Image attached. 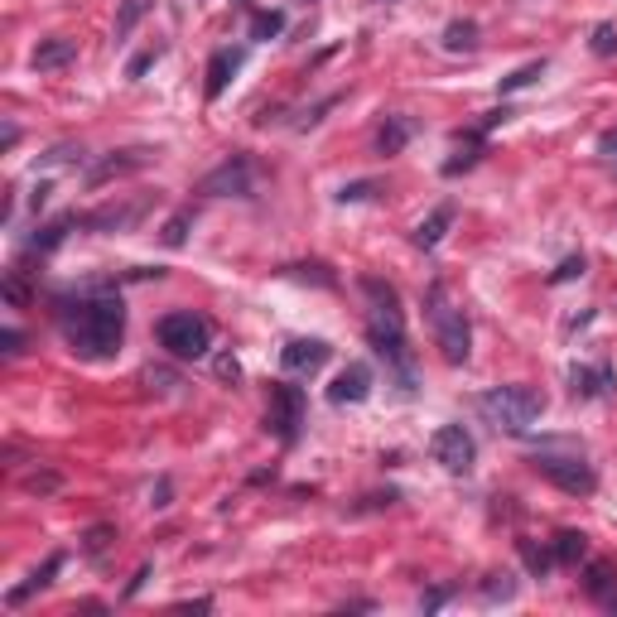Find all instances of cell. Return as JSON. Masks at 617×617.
<instances>
[{
  "instance_id": "3",
  "label": "cell",
  "mask_w": 617,
  "mask_h": 617,
  "mask_svg": "<svg viewBox=\"0 0 617 617\" xmlns=\"http://www.w3.org/2000/svg\"><path fill=\"white\" fill-rule=\"evenodd\" d=\"M154 333H160V348L179 362H198V358H208V348H212V324L203 314H193V308L164 314Z\"/></svg>"
},
{
  "instance_id": "18",
  "label": "cell",
  "mask_w": 617,
  "mask_h": 617,
  "mask_svg": "<svg viewBox=\"0 0 617 617\" xmlns=\"http://www.w3.org/2000/svg\"><path fill=\"white\" fill-rule=\"evenodd\" d=\"M584 588H588L598 603H608V598H613V588H617V574H613V564L593 560V564H588V579H584Z\"/></svg>"
},
{
  "instance_id": "5",
  "label": "cell",
  "mask_w": 617,
  "mask_h": 617,
  "mask_svg": "<svg viewBox=\"0 0 617 617\" xmlns=\"http://www.w3.org/2000/svg\"><path fill=\"white\" fill-rule=\"evenodd\" d=\"M531 468H536L545 482H555L560 492H569V497H588L593 488H598V473L584 463V454H536Z\"/></svg>"
},
{
  "instance_id": "31",
  "label": "cell",
  "mask_w": 617,
  "mask_h": 617,
  "mask_svg": "<svg viewBox=\"0 0 617 617\" xmlns=\"http://www.w3.org/2000/svg\"><path fill=\"white\" fill-rule=\"evenodd\" d=\"M0 352H5V358H20V352H25V333H20V328H5V333H0Z\"/></svg>"
},
{
  "instance_id": "23",
  "label": "cell",
  "mask_w": 617,
  "mask_h": 617,
  "mask_svg": "<svg viewBox=\"0 0 617 617\" xmlns=\"http://www.w3.org/2000/svg\"><path fill=\"white\" fill-rule=\"evenodd\" d=\"M150 10V0H121V15H116V39H126L140 25V15Z\"/></svg>"
},
{
  "instance_id": "42",
  "label": "cell",
  "mask_w": 617,
  "mask_h": 617,
  "mask_svg": "<svg viewBox=\"0 0 617 617\" xmlns=\"http://www.w3.org/2000/svg\"><path fill=\"white\" fill-rule=\"evenodd\" d=\"M386 5H391V0H386Z\"/></svg>"
},
{
  "instance_id": "24",
  "label": "cell",
  "mask_w": 617,
  "mask_h": 617,
  "mask_svg": "<svg viewBox=\"0 0 617 617\" xmlns=\"http://www.w3.org/2000/svg\"><path fill=\"white\" fill-rule=\"evenodd\" d=\"M536 78H545V58H536V63H526V68H516L512 78H502V97L506 92H521V87H531Z\"/></svg>"
},
{
  "instance_id": "13",
  "label": "cell",
  "mask_w": 617,
  "mask_h": 617,
  "mask_svg": "<svg viewBox=\"0 0 617 617\" xmlns=\"http://www.w3.org/2000/svg\"><path fill=\"white\" fill-rule=\"evenodd\" d=\"M242 49H222V53H212V63H208V97H222V87L232 82V73L242 68Z\"/></svg>"
},
{
  "instance_id": "17",
  "label": "cell",
  "mask_w": 617,
  "mask_h": 617,
  "mask_svg": "<svg viewBox=\"0 0 617 617\" xmlns=\"http://www.w3.org/2000/svg\"><path fill=\"white\" fill-rule=\"evenodd\" d=\"M588 555V536L584 531H560V536H555V560L560 564H579Z\"/></svg>"
},
{
  "instance_id": "21",
  "label": "cell",
  "mask_w": 617,
  "mask_h": 617,
  "mask_svg": "<svg viewBox=\"0 0 617 617\" xmlns=\"http://www.w3.org/2000/svg\"><path fill=\"white\" fill-rule=\"evenodd\" d=\"M406 140H410V126L400 121V116H391V121L382 126V140H376V145H382V154H400Z\"/></svg>"
},
{
  "instance_id": "11",
  "label": "cell",
  "mask_w": 617,
  "mask_h": 617,
  "mask_svg": "<svg viewBox=\"0 0 617 617\" xmlns=\"http://www.w3.org/2000/svg\"><path fill=\"white\" fill-rule=\"evenodd\" d=\"M366 396H372V366L366 362H348L338 372V382L328 386V400H333V406H362Z\"/></svg>"
},
{
  "instance_id": "34",
  "label": "cell",
  "mask_w": 617,
  "mask_h": 617,
  "mask_svg": "<svg viewBox=\"0 0 617 617\" xmlns=\"http://www.w3.org/2000/svg\"><path fill=\"white\" fill-rule=\"evenodd\" d=\"M154 58H160V49H150V53H136V58H130V68H126V78H140V73H150V68H154Z\"/></svg>"
},
{
  "instance_id": "27",
  "label": "cell",
  "mask_w": 617,
  "mask_h": 617,
  "mask_svg": "<svg viewBox=\"0 0 617 617\" xmlns=\"http://www.w3.org/2000/svg\"><path fill=\"white\" fill-rule=\"evenodd\" d=\"M284 29V15L280 10H260V15L251 20V39H270V34Z\"/></svg>"
},
{
  "instance_id": "9",
  "label": "cell",
  "mask_w": 617,
  "mask_h": 617,
  "mask_svg": "<svg viewBox=\"0 0 617 617\" xmlns=\"http://www.w3.org/2000/svg\"><path fill=\"white\" fill-rule=\"evenodd\" d=\"M324 362H328V342L324 338H290L280 348V366L290 376H314V372H324Z\"/></svg>"
},
{
  "instance_id": "6",
  "label": "cell",
  "mask_w": 617,
  "mask_h": 617,
  "mask_svg": "<svg viewBox=\"0 0 617 617\" xmlns=\"http://www.w3.org/2000/svg\"><path fill=\"white\" fill-rule=\"evenodd\" d=\"M300 424H304V391L290 386V382H276V386H270L266 430L276 434L280 444H294V439H300Z\"/></svg>"
},
{
  "instance_id": "16",
  "label": "cell",
  "mask_w": 617,
  "mask_h": 617,
  "mask_svg": "<svg viewBox=\"0 0 617 617\" xmlns=\"http://www.w3.org/2000/svg\"><path fill=\"white\" fill-rule=\"evenodd\" d=\"M454 227V208H439V212H430V218L420 222V227H415V246H424V251H430V246H439L444 242V232Z\"/></svg>"
},
{
  "instance_id": "36",
  "label": "cell",
  "mask_w": 617,
  "mask_h": 617,
  "mask_svg": "<svg viewBox=\"0 0 617 617\" xmlns=\"http://www.w3.org/2000/svg\"><path fill=\"white\" fill-rule=\"evenodd\" d=\"M145 382H150V386H160V391H174V386H179V376H174V372H154V366H150Z\"/></svg>"
},
{
  "instance_id": "26",
  "label": "cell",
  "mask_w": 617,
  "mask_h": 617,
  "mask_svg": "<svg viewBox=\"0 0 617 617\" xmlns=\"http://www.w3.org/2000/svg\"><path fill=\"white\" fill-rule=\"evenodd\" d=\"M188 227H193V212H174L169 218V227H164V246H184L188 242Z\"/></svg>"
},
{
  "instance_id": "32",
  "label": "cell",
  "mask_w": 617,
  "mask_h": 617,
  "mask_svg": "<svg viewBox=\"0 0 617 617\" xmlns=\"http://www.w3.org/2000/svg\"><path fill=\"white\" fill-rule=\"evenodd\" d=\"M579 276H584V256H569V260H564L560 270H555L550 280H555V284H564V280H579Z\"/></svg>"
},
{
  "instance_id": "33",
  "label": "cell",
  "mask_w": 617,
  "mask_h": 617,
  "mask_svg": "<svg viewBox=\"0 0 617 617\" xmlns=\"http://www.w3.org/2000/svg\"><path fill=\"white\" fill-rule=\"evenodd\" d=\"M372 193H376V184H366V179H362V184H348L338 198H342V203H362V198H372Z\"/></svg>"
},
{
  "instance_id": "15",
  "label": "cell",
  "mask_w": 617,
  "mask_h": 617,
  "mask_svg": "<svg viewBox=\"0 0 617 617\" xmlns=\"http://www.w3.org/2000/svg\"><path fill=\"white\" fill-rule=\"evenodd\" d=\"M140 164H150V150H126V154H111L106 164H97V169H92V179H87V184H106V179H116V174L140 169Z\"/></svg>"
},
{
  "instance_id": "29",
  "label": "cell",
  "mask_w": 617,
  "mask_h": 617,
  "mask_svg": "<svg viewBox=\"0 0 617 617\" xmlns=\"http://www.w3.org/2000/svg\"><path fill=\"white\" fill-rule=\"evenodd\" d=\"M106 545H111V526H92V531H87V540H82V550H87L92 560H102Z\"/></svg>"
},
{
  "instance_id": "8",
  "label": "cell",
  "mask_w": 617,
  "mask_h": 617,
  "mask_svg": "<svg viewBox=\"0 0 617 617\" xmlns=\"http://www.w3.org/2000/svg\"><path fill=\"white\" fill-rule=\"evenodd\" d=\"M198 193H208V198H246L251 193V160H246V154H232L227 164H218V169L198 184Z\"/></svg>"
},
{
  "instance_id": "35",
  "label": "cell",
  "mask_w": 617,
  "mask_h": 617,
  "mask_svg": "<svg viewBox=\"0 0 617 617\" xmlns=\"http://www.w3.org/2000/svg\"><path fill=\"white\" fill-rule=\"evenodd\" d=\"M25 488H29V492H53L58 478H53V473H34V478H25Z\"/></svg>"
},
{
  "instance_id": "19",
  "label": "cell",
  "mask_w": 617,
  "mask_h": 617,
  "mask_svg": "<svg viewBox=\"0 0 617 617\" xmlns=\"http://www.w3.org/2000/svg\"><path fill=\"white\" fill-rule=\"evenodd\" d=\"M140 212H145V203H136V208H106V212H92L87 218V227H130V222H140Z\"/></svg>"
},
{
  "instance_id": "4",
  "label": "cell",
  "mask_w": 617,
  "mask_h": 617,
  "mask_svg": "<svg viewBox=\"0 0 617 617\" xmlns=\"http://www.w3.org/2000/svg\"><path fill=\"white\" fill-rule=\"evenodd\" d=\"M430 328H434V342L444 352V362L463 366L473 352V328H468V314L448 304L444 284H430Z\"/></svg>"
},
{
  "instance_id": "20",
  "label": "cell",
  "mask_w": 617,
  "mask_h": 617,
  "mask_svg": "<svg viewBox=\"0 0 617 617\" xmlns=\"http://www.w3.org/2000/svg\"><path fill=\"white\" fill-rule=\"evenodd\" d=\"M473 44H478V25H473V20H454V25L444 29V49L448 53H468Z\"/></svg>"
},
{
  "instance_id": "1",
  "label": "cell",
  "mask_w": 617,
  "mask_h": 617,
  "mask_svg": "<svg viewBox=\"0 0 617 617\" xmlns=\"http://www.w3.org/2000/svg\"><path fill=\"white\" fill-rule=\"evenodd\" d=\"M63 338L82 362H111L126 342V308L116 294H87V300L58 308Z\"/></svg>"
},
{
  "instance_id": "14",
  "label": "cell",
  "mask_w": 617,
  "mask_h": 617,
  "mask_svg": "<svg viewBox=\"0 0 617 617\" xmlns=\"http://www.w3.org/2000/svg\"><path fill=\"white\" fill-rule=\"evenodd\" d=\"M613 386V366H598V372H588V366H569V391L574 396H603V391Z\"/></svg>"
},
{
  "instance_id": "2",
  "label": "cell",
  "mask_w": 617,
  "mask_h": 617,
  "mask_svg": "<svg viewBox=\"0 0 617 617\" xmlns=\"http://www.w3.org/2000/svg\"><path fill=\"white\" fill-rule=\"evenodd\" d=\"M478 410L488 415L497 430L526 434L531 424L545 415V396L536 386H492V391H482V396H478Z\"/></svg>"
},
{
  "instance_id": "30",
  "label": "cell",
  "mask_w": 617,
  "mask_h": 617,
  "mask_svg": "<svg viewBox=\"0 0 617 617\" xmlns=\"http://www.w3.org/2000/svg\"><path fill=\"white\" fill-rule=\"evenodd\" d=\"M593 53H598V58L617 53V29H613V25H598V29H593Z\"/></svg>"
},
{
  "instance_id": "7",
  "label": "cell",
  "mask_w": 617,
  "mask_h": 617,
  "mask_svg": "<svg viewBox=\"0 0 617 617\" xmlns=\"http://www.w3.org/2000/svg\"><path fill=\"white\" fill-rule=\"evenodd\" d=\"M430 448H434V463H444L448 473H468L478 463V444H473V434L463 424H439Z\"/></svg>"
},
{
  "instance_id": "28",
  "label": "cell",
  "mask_w": 617,
  "mask_h": 617,
  "mask_svg": "<svg viewBox=\"0 0 617 617\" xmlns=\"http://www.w3.org/2000/svg\"><path fill=\"white\" fill-rule=\"evenodd\" d=\"M521 560H526V569H531V574H550V564H555V555H545V550H536V545H531V540H521Z\"/></svg>"
},
{
  "instance_id": "40",
  "label": "cell",
  "mask_w": 617,
  "mask_h": 617,
  "mask_svg": "<svg viewBox=\"0 0 617 617\" xmlns=\"http://www.w3.org/2000/svg\"><path fill=\"white\" fill-rule=\"evenodd\" d=\"M444 598H448V593H444V588H434V593H430V598H424V603H420V608H424V613H434V608H439V603H444Z\"/></svg>"
},
{
  "instance_id": "37",
  "label": "cell",
  "mask_w": 617,
  "mask_h": 617,
  "mask_svg": "<svg viewBox=\"0 0 617 617\" xmlns=\"http://www.w3.org/2000/svg\"><path fill=\"white\" fill-rule=\"evenodd\" d=\"M5 300L15 304V308H20V304L29 300V294H25V284H20V276H10V280H5Z\"/></svg>"
},
{
  "instance_id": "38",
  "label": "cell",
  "mask_w": 617,
  "mask_h": 617,
  "mask_svg": "<svg viewBox=\"0 0 617 617\" xmlns=\"http://www.w3.org/2000/svg\"><path fill=\"white\" fill-rule=\"evenodd\" d=\"M218 376H222V382H236V376H242V366H236L232 358H218Z\"/></svg>"
},
{
  "instance_id": "10",
  "label": "cell",
  "mask_w": 617,
  "mask_h": 617,
  "mask_svg": "<svg viewBox=\"0 0 617 617\" xmlns=\"http://www.w3.org/2000/svg\"><path fill=\"white\" fill-rule=\"evenodd\" d=\"M362 294L372 300V328H406V314H400V294L391 290L386 280L366 276V280H362Z\"/></svg>"
},
{
  "instance_id": "12",
  "label": "cell",
  "mask_w": 617,
  "mask_h": 617,
  "mask_svg": "<svg viewBox=\"0 0 617 617\" xmlns=\"http://www.w3.org/2000/svg\"><path fill=\"white\" fill-rule=\"evenodd\" d=\"M73 58H78L73 39H44L39 49H34V68H39V73H53V68H68Z\"/></svg>"
},
{
  "instance_id": "22",
  "label": "cell",
  "mask_w": 617,
  "mask_h": 617,
  "mask_svg": "<svg viewBox=\"0 0 617 617\" xmlns=\"http://www.w3.org/2000/svg\"><path fill=\"white\" fill-rule=\"evenodd\" d=\"M68 227H78V218H58V222H49V227H44L39 236H34L29 246H34V251H53V246L68 236Z\"/></svg>"
},
{
  "instance_id": "41",
  "label": "cell",
  "mask_w": 617,
  "mask_h": 617,
  "mask_svg": "<svg viewBox=\"0 0 617 617\" xmlns=\"http://www.w3.org/2000/svg\"><path fill=\"white\" fill-rule=\"evenodd\" d=\"M208 608H212L208 598H198V603H179V613H208Z\"/></svg>"
},
{
  "instance_id": "39",
  "label": "cell",
  "mask_w": 617,
  "mask_h": 617,
  "mask_svg": "<svg viewBox=\"0 0 617 617\" xmlns=\"http://www.w3.org/2000/svg\"><path fill=\"white\" fill-rule=\"evenodd\" d=\"M598 150H603V154H608V160H617V130H608V136H603V140H598Z\"/></svg>"
},
{
  "instance_id": "25",
  "label": "cell",
  "mask_w": 617,
  "mask_h": 617,
  "mask_svg": "<svg viewBox=\"0 0 617 617\" xmlns=\"http://www.w3.org/2000/svg\"><path fill=\"white\" fill-rule=\"evenodd\" d=\"M506 598H516L512 574H488V584H482V603H506Z\"/></svg>"
}]
</instances>
